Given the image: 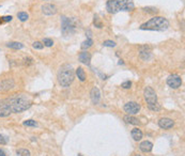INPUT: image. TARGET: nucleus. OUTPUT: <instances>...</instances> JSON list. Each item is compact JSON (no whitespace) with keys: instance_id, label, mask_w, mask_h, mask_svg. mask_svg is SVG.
I'll return each instance as SVG.
<instances>
[{"instance_id":"20e7f679","label":"nucleus","mask_w":185,"mask_h":156,"mask_svg":"<svg viewBox=\"0 0 185 156\" xmlns=\"http://www.w3.org/2000/svg\"><path fill=\"white\" fill-rule=\"evenodd\" d=\"M74 78L75 74L72 65L66 64L58 72V82L61 87H64V88L70 87L72 82L74 81Z\"/></svg>"},{"instance_id":"5701e85b","label":"nucleus","mask_w":185,"mask_h":156,"mask_svg":"<svg viewBox=\"0 0 185 156\" xmlns=\"http://www.w3.org/2000/svg\"><path fill=\"white\" fill-rule=\"evenodd\" d=\"M17 17L20 22H26L29 18V15L26 12H19V13H17Z\"/></svg>"},{"instance_id":"6e6552de","label":"nucleus","mask_w":185,"mask_h":156,"mask_svg":"<svg viewBox=\"0 0 185 156\" xmlns=\"http://www.w3.org/2000/svg\"><path fill=\"white\" fill-rule=\"evenodd\" d=\"M167 85L171 89H179L182 85V79L179 75L172 74L167 78Z\"/></svg>"},{"instance_id":"412c9836","label":"nucleus","mask_w":185,"mask_h":156,"mask_svg":"<svg viewBox=\"0 0 185 156\" xmlns=\"http://www.w3.org/2000/svg\"><path fill=\"white\" fill-rule=\"evenodd\" d=\"M92 45H93V40H92V38H87L86 41H84L82 43H81V49L87 50L88 48H90Z\"/></svg>"},{"instance_id":"f03ea898","label":"nucleus","mask_w":185,"mask_h":156,"mask_svg":"<svg viewBox=\"0 0 185 156\" xmlns=\"http://www.w3.org/2000/svg\"><path fill=\"white\" fill-rule=\"evenodd\" d=\"M140 30H152V31H166L169 28L167 18L162 16H154L151 19L140 26Z\"/></svg>"},{"instance_id":"b1692460","label":"nucleus","mask_w":185,"mask_h":156,"mask_svg":"<svg viewBox=\"0 0 185 156\" xmlns=\"http://www.w3.org/2000/svg\"><path fill=\"white\" fill-rule=\"evenodd\" d=\"M16 153L18 156H30V151L27 149H18Z\"/></svg>"},{"instance_id":"c9c22d12","label":"nucleus","mask_w":185,"mask_h":156,"mask_svg":"<svg viewBox=\"0 0 185 156\" xmlns=\"http://www.w3.org/2000/svg\"><path fill=\"white\" fill-rule=\"evenodd\" d=\"M135 156H141V155H135Z\"/></svg>"},{"instance_id":"393cba45","label":"nucleus","mask_w":185,"mask_h":156,"mask_svg":"<svg viewBox=\"0 0 185 156\" xmlns=\"http://www.w3.org/2000/svg\"><path fill=\"white\" fill-rule=\"evenodd\" d=\"M148 107L152 111H160L162 109V106L158 103H155V104H148Z\"/></svg>"},{"instance_id":"f3484780","label":"nucleus","mask_w":185,"mask_h":156,"mask_svg":"<svg viewBox=\"0 0 185 156\" xmlns=\"http://www.w3.org/2000/svg\"><path fill=\"white\" fill-rule=\"evenodd\" d=\"M131 135H132V138H133L134 140H135V141H139V140H141V138H142V136H143V134H142V131H140L139 128L135 127V128L132 129Z\"/></svg>"},{"instance_id":"7ed1b4c3","label":"nucleus","mask_w":185,"mask_h":156,"mask_svg":"<svg viewBox=\"0 0 185 156\" xmlns=\"http://www.w3.org/2000/svg\"><path fill=\"white\" fill-rule=\"evenodd\" d=\"M135 5L133 0H108L106 3V10L109 13H118V12L133 11Z\"/></svg>"},{"instance_id":"aec40b11","label":"nucleus","mask_w":185,"mask_h":156,"mask_svg":"<svg viewBox=\"0 0 185 156\" xmlns=\"http://www.w3.org/2000/svg\"><path fill=\"white\" fill-rule=\"evenodd\" d=\"M76 76L78 77V79L80 81H85L86 80V73H85L84 68H76Z\"/></svg>"},{"instance_id":"6ab92c4d","label":"nucleus","mask_w":185,"mask_h":156,"mask_svg":"<svg viewBox=\"0 0 185 156\" xmlns=\"http://www.w3.org/2000/svg\"><path fill=\"white\" fill-rule=\"evenodd\" d=\"M7 47L12 48V49H22L24 48V44L19 42H9L7 43Z\"/></svg>"},{"instance_id":"4468645a","label":"nucleus","mask_w":185,"mask_h":156,"mask_svg":"<svg viewBox=\"0 0 185 156\" xmlns=\"http://www.w3.org/2000/svg\"><path fill=\"white\" fill-rule=\"evenodd\" d=\"M90 97H91V101H92L93 104H99V100H101V92H99V88L94 87V88L91 90Z\"/></svg>"},{"instance_id":"0eeeda50","label":"nucleus","mask_w":185,"mask_h":156,"mask_svg":"<svg viewBox=\"0 0 185 156\" xmlns=\"http://www.w3.org/2000/svg\"><path fill=\"white\" fill-rule=\"evenodd\" d=\"M140 104L136 102H129L124 105V111L127 112L130 115H137L138 112L140 111Z\"/></svg>"},{"instance_id":"dca6fc26","label":"nucleus","mask_w":185,"mask_h":156,"mask_svg":"<svg viewBox=\"0 0 185 156\" xmlns=\"http://www.w3.org/2000/svg\"><path fill=\"white\" fill-rule=\"evenodd\" d=\"M139 149H140V151L143 152V153H149V152H151L152 149H153V143L150 142V141H148V140L142 141V142L139 144Z\"/></svg>"},{"instance_id":"f257e3e1","label":"nucleus","mask_w":185,"mask_h":156,"mask_svg":"<svg viewBox=\"0 0 185 156\" xmlns=\"http://www.w3.org/2000/svg\"><path fill=\"white\" fill-rule=\"evenodd\" d=\"M7 103L12 113H18L29 109L32 105V101L25 94H15L14 96L7 98Z\"/></svg>"},{"instance_id":"e433bc0d","label":"nucleus","mask_w":185,"mask_h":156,"mask_svg":"<svg viewBox=\"0 0 185 156\" xmlns=\"http://www.w3.org/2000/svg\"><path fill=\"white\" fill-rule=\"evenodd\" d=\"M78 156H81V155H78Z\"/></svg>"},{"instance_id":"2eb2a0df","label":"nucleus","mask_w":185,"mask_h":156,"mask_svg":"<svg viewBox=\"0 0 185 156\" xmlns=\"http://www.w3.org/2000/svg\"><path fill=\"white\" fill-rule=\"evenodd\" d=\"M78 59L81 63L86 64V65H89L91 61V54L88 51H81L78 56Z\"/></svg>"},{"instance_id":"bb28decb","label":"nucleus","mask_w":185,"mask_h":156,"mask_svg":"<svg viewBox=\"0 0 185 156\" xmlns=\"http://www.w3.org/2000/svg\"><path fill=\"white\" fill-rule=\"evenodd\" d=\"M103 46H105V47H115L116 42L110 41V40H106V41L103 42Z\"/></svg>"},{"instance_id":"c756f323","label":"nucleus","mask_w":185,"mask_h":156,"mask_svg":"<svg viewBox=\"0 0 185 156\" xmlns=\"http://www.w3.org/2000/svg\"><path fill=\"white\" fill-rule=\"evenodd\" d=\"M93 24L95 25V27L96 28H102L103 27V24L99 22V18L97 17V16H94V19H93Z\"/></svg>"},{"instance_id":"9d476101","label":"nucleus","mask_w":185,"mask_h":156,"mask_svg":"<svg viewBox=\"0 0 185 156\" xmlns=\"http://www.w3.org/2000/svg\"><path fill=\"white\" fill-rule=\"evenodd\" d=\"M41 9H42V12L47 16L55 15V14L58 12L57 7L55 5H52V3H46V5H43Z\"/></svg>"},{"instance_id":"1a4fd4ad","label":"nucleus","mask_w":185,"mask_h":156,"mask_svg":"<svg viewBox=\"0 0 185 156\" xmlns=\"http://www.w3.org/2000/svg\"><path fill=\"white\" fill-rule=\"evenodd\" d=\"M11 109H10L9 105H8L7 101L1 100L0 101V118H5L8 115H11Z\"/></svg>"},{"instance_id":"4c0bfd02","label":"nucleus","mask_w":185,"mask_h":156,"mask_svg":"<svg viewBox=\"0 0 185 156\" xmlns=\"http://www.w3.org/2000/svg\"><path fill=\"white\" fill-rule=\"evenodd\" d=\"M0 8H1V5H0Z\"/></svg>"},{"instance_id":"39448f33","label":"nucleus","mask_w":185,"mask_h":156,"mask_svg":"<svg viewBox=\"0 0 185 156\" xmlns=\"http://www.w3.org/2000/svg\"><path fill=\"white\" fill-rule=\"evenodd\" d=\"M78 21L75 17L61 16V32L64 36H71L76 32Z\"/></svg>"},{"instance_id":"f704fd0d","label":"nucleus","mask_w":185,"mask_h":156,"mask_svg":"<svg viewBox=\"0 0 185 156\" xmlns=\"http://www.w3.org/2000/svg\"><path fill=\"white\" fill-rule=\"evenodd\" d=\"M0 156H7V155H5V153L1 149H0Z\"/></svg>"},{"instance_id":"f8f14e48","label":"nucleus","mask_w":185,"mask_h":156,"mask_svg":"<svg viewBox=\"0 0 185 156\" xmlns=\"http://www.w3.org/2000/svg\"><path fill=\"white\" fill-rule=\"evenodd\" d=\"M174 125V122L169 118H162L158 121V126L163 129H169Z\"/></svg>"},{"instance_id":"7c9ffc66","label":"nucleus","mask_w":185,"mask_h":156,"mask_svg":"<svg viewBox=\"0 0 185 156\" xmlns=\"http://www.w3.org/2000/svg\"><path fill=\"white\" fill-rule=\"evenodd\" d=\"M8 141H9V139H8L7 136L0 135V144H1V145H5L8 143Z\"/></svg>"},{"instance_id":"c85d7f7f","label":"nucleus","mask_w":185,"mask_h":156,"mask_svg":"<svg viewBox=\"0 0 185 156\" xmlns=\"http://www.w3.org/2000/svg\"><path fill=\"white\" fill-rule=\"evenodd\" d=\"M32 47L34 48V49H43L44 47V44L43 43H41V42H34L33 44H32Z\"/></svg>"},{"instance_id":"a211bd4d","label":"nucleus","mask_w":185,"mask_h":156,"mask_svg":"<svg viewBox=\"0 0 185 156\" xmlns=\"http://www.w3.org/2000/svg\"><path fill=\"white\" fill-rule=\"evenodd\" d=\"M123 120L125 121V122L127 123V124H133V125H138L139 124V120L138 119H136L135 117H133V115H125L124 118H123Z\"/></svg>"},{"instance_id":"4be33fe9","label":"nucleus","mask_w":185,"mask_h":156,"mask_svg":"<svg viewBox=\"0 0 185 156\" xmlns=\"http://www.w3.org/2000/svg\"><path fill=\"white\" fill-rule=\"evenodd\" d=\"M142 11L145 12V13H148V14H156L158 12V10L154 7H146L142 9Z\"/></svg>"},{"instance_id":"ddd939ff","label":"nucleus","mask_w":185,"mask_h":156,"mask_svg":"<svg viewBox=\"0 0 185 156\" xmlns=\"http://www.w3.org/2000/svg\"><path fill=\"white\" fill-rule=\"evenodd\" d=\"M139 57H140V59H142L143 61H148V60H150V59L152 58L151 48H150V47H147V46L142 47L141 49H140Z\"/></svg>"},{"instance_id":"9b49d317","label":"nucleus","mask_w":185,"mask_h":156,"mask_svg":"<svg viewBox=\"0 0 185 156\" xmlns=\"http://www.w3.org/2000/svg\"><path fill=\"white\" fill-rule=\"evenodd\" d=\"M15 86V82L13 79H5L3 81L0 82V92H5V91H9L11 89L14 88Z\"/></svg>"},{"instance_id":"72a5a7b5","label":"nucleus","mask_w":185,"mask_h":156,"mask_svg":"<svg viewBox=\"0 0 185 156\" xmlns=\"http://www.w3.org/2000/svg\"><path fill=\"white\" fill-rule=\"evenodd\" d=\"M32 63V59L31 58H26L25 59V64L27 65V64H31Z\"/></svg>"},{"instance_id":"a878e982","label":"nucleus","mask_w":185,"mask_h":156,"mask_svg":"<svg viewBox=\"0 0 185 156\" xmlns=\"http://www.w3.org/2000/svg\"><path fill=\"white\" fill-rule=\"evenodd\" d=\"M24 125L25 126H32V127H35L38 126V122H35L34 120H27L24 122Z\"/></svg>"},{"instance_id":"473e14b6","label":"nucleus","mask_w":185,"mask_h":156,"mask_svg":"<svg viewBox=\"0 0 185 156\" xmlns=\"http://www.w3.org/2000/svg\"><path fill=\"white\" fill-rule=\"evenodd\" d=\"M2 18V21H3V23H7V22H11L12 21V16L10 15V16H3V17H1Z\"/></svg>"},{"instance_id":"cd10ccee","label":"nucleus","mask_w":185,"mask_h":156,"mask_svg":"<svg viewBox=\"0 0 185 156\" xmlns=\"http://www.w3.org/2000/svg\"><path fill=\"white\" fill-rule=\"evenodd\" d=\"M43 44L45 46H47V47H52V45H54V41H52V38H43Z\"/></svg>"},{"instance_id":"423d86ee","label":"nucleus","mask_w":185,"mask_h":156,"mask_svg":"<svg viewBox=\"0 0 185 156\" xmlns=\"http://www.w3.org/2000/svg\"><path fill=\"white\" fill-rule=\"evenodd\" d=\"M143 95H145V100L147 101L148 104L157 103V95H156V92L151 87H146L145 91H143Z\"/></svg>"},{"instance_id":"2f4dec72","label":"nucleus","mask_w":185,"mask_h":156,"mask_svg":"<svg viewBox=\"0 0 185 156\" xmlns=\"http://www.w3.org/2000/svg\"><path fill=\"white\" fill-rule=\"evenodd\" d=\"M121 87L123 89H130L132 87V81H130V80H127V81H124L121 84Z\"/></svg>"}]
</instances>
